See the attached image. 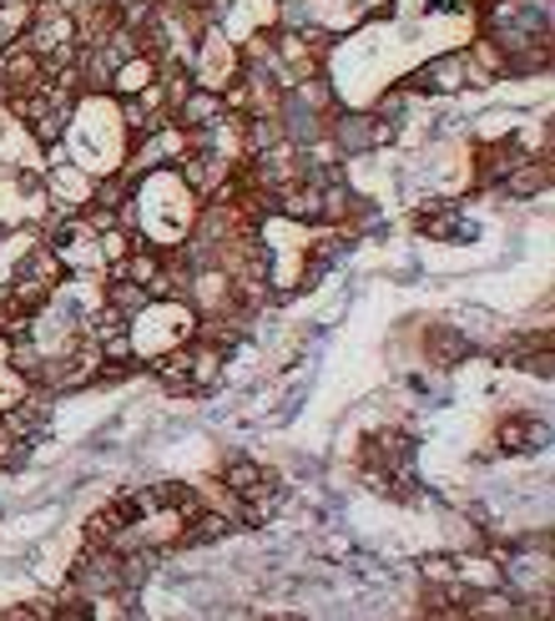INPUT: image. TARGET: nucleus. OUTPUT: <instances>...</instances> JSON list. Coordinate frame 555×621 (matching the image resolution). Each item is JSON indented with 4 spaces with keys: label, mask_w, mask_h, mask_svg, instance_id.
<instances>
[{
    "label": "nucleus",
    "mask_w": 555,
    "mask_h": 621,
    "mask_svg": "<svg viewBox=\"0 0 555 621\" xmlns=\"http://www.w3.org/2000/svg\"><path fill=\"white\" fill-rule=\"evenodd\" d=\"M192 82L202 86V92H223L227 82H233L237 72H243V61L233 56V41L217 31V25H207L198 41H192V61H188Z\"/></svg>",
    "instance_id": "obj_1"
},
{
    "label": "nucleus",
    "mask_w": 555,
    "mask_h": 621,
    "mask_svg": "<svg viewBox=\"0 0 555 621\" xmlns=\"http://www.w3.org/2000/svg\"><path fill=\"white\" fill-rule=\"evenodd\" d=\"M92 188H96V178H92V168H82V162H56L51 168V178H46V192H51V203H61V207H72V213H82L86 203H92Z\"/></svg>",
    "instance_id": "obj_2"
},
{
    "label": "nucleus",
    "mask_w": 555,
    "mask_h": 621,
    "mask_svg": "<svg viewBox=\"0 0 555 621\" xmlns=\"http://www.w3.org/2000/svg\"><path fill=\"white\" fill-rule=\"evenodd\" d=\"M404 86H414V92H425V96H455V92H465V51L435 56L429 66H419V72H414Z\"/></svg>",
    "instance_id": "obj_3"
},
{
    "label": "nucleus",
    "mask_w": 555,
    "mask_h": 621,
    "mask_svg": "<svg viewBox=\"0 0 555 621\" xmlns=\"http://www.w3.org/2000/svg\"><path fill=\"white\" fill-rule=\"evenodd\" d=\"M551 440V430H545L535 415H505L495 425V450L500 454H531L535 445Z\"/></svg>",
    "instance_id": "obj_4"
},
{
    "label": "nucleus",
    "mask_w": 555,
    "mask_h": 621,
    "mask_svg": "<svg viewBox=\"0 0 555 621\" xmlns=\"http://www.w3.org/2000/svg\"><path fill=\"white\" fill-rule=\"evenodd\" d=\"M217 117H223V96H217V92H202V86H192L188 101L172 111V121H178V127H188V132H202V127H213Z\"/></svg>",
    "instance_id": "obj_5"
},
{
    "label": "nucleus",
    "mask_w": 555,
    "mask_h": 621,
    "mask_svg": "<svg viewBox=\"0 0 555 621\" xmlns=\"http://www.w3.org/2000/svg\"><path fill=\"white\" fill-rule=\"evenodd\" d=\"M157 82V56H127V61H117V72H111V86L107 92L111 96H137V92H147V86Z\"/></svg>",
    "instance_id": "obj_6"
},
{
    "label": "nucleus",
    "mask_w": 555,
    "mask_h": 621,
    "mask_svg": "<svg viewBox=\"0 0 555 621\" xmlns=\"http://www.w3.org/2000/svg\"><path fill=\"white\" fill-rule=\"evenodd\" d=\"M500 188L510 192V197H535V192H545L551 188V157H525V162H515V168L500 178Z\"/></svg>",
    "instance_id": "obj_7"
},
{
    "label": "nucleus",
    "mask_w": 555,
    "mask_h": 621,
    "mask_svg": "<svg viewBox=\"0 0 555 621\" xmlns=\"http://www.w3.org/2000/svg\"><path fill=\"white\" fill-rule=\"evenodd\" d=\"M31 11H36V0H0V51H11L25 41Z\"/></svg>",
    "instance_id": "obj_8"
},
{
    "label": "nucleus",
    "mask_w": 555,
    "mask_h": 621,
    "mask_svg": "<svg viewBox=\"0 0 555 621\" xmlns=\"http://www.w3.org/2000/svg\"><path fill=\"white\" fill-rule=\"evenodd\" d=\"M414 227H419L425 238H474V227H465L455 207H435V203L414 217Z\"/></svg>",
    "instance_id": "obj_9"
},
{
    "label": "nucleus",
    "mask_w": 555,
    "mask_h": 621,
    "mask_svg": "<svg viewBox=\"0 0 555 621\" xmlns=\"http://www.w3.org/2000/svg\"><path fill=\"white\" fill-rule=\"evenodd\" d=\"M268 480H278L268 465H258V460H243V454H233L223 465V485L233 490V495H248V490H258V485H268Z\"/></svg>",
    "instance_id": "obj_10"
},
{
    "label": "nucleus",
    "mask_w": 555,
    "mask_h": 621,
    "mask_svg": "<svg viewBox=\"0 0 555 621\" xmlns=\"http://www.w3.org/2000/svg\"><path fill=\"white\" fill-rule=\"evenodd\" d=\"M102 299L111 303V309H121L127 319H137V313L152 303V293H147L142 283H131V278H107V288H102Z\"/></svg>",
    "instance_id": "obj_11"
},
{
    "label": "nucleus",
    "mask_w": 555,
    "mask_h": 621,
    "mask_svg": "<svg viewBox=\"0 0 555 621\" xmlns=\"http://www.w3.org/2000/svg\"><path fill=\"white\" fill-rule=\"evenodd\" d=\"M419 581H425V586L455 581V556H425V561H419Z\"/></svg>",
    "instance_id": "obj_12"
},
{
    "label": "nucleus",
    "mask_w": 555,
    "mask_h": 621,
    "mask_svg": "<svg viewBox=\"0 0 555 621\" xmlns=\"http://www.w3.org/2000/svg\"><path fill=\"white\" fill-rule=\"evenodd\" d=\"M429 354H435V358H439V364H460V358H465V354H470V344H465V339H460V334H439V339H435V344H429Z\"/></svg>",
    "instance_id": "obj_13"
},
{
    "label": "nucleus",
    "mask_w": 555,
    "mask_h": 621,
    "mask_svg": "<svg viewBox=\"0 0 555 621\" xmlns=\"http://www.w3.org/2000/svg\"><path fill=\"white\" fill-rule=\"evenodd\" d=\"M369 6H389V0H354V11H369Z\"/></svg>",
    "instance_id": "obj_14"
},
{
    "label": "nucleus",
    "mask_w": 555,
    "mask_h": 621,
    "mask_svg": "<svg viewBox=\"0 0 555 621\" xmlns=\"http://www.w3.org/2000/svg\"><path fill=\"white\" fill-rule=\"evenodd\" d=\"M0 61H6V51H0Z\"/></svg>",
    "instance_id": "obj_15"
}]
</instances>
